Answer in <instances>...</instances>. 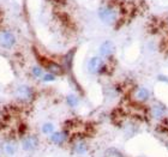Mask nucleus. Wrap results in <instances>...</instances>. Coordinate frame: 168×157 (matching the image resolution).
Wrapping results in <instances>:
<instances>
[{"label":"nucleus","mask_w":168,"mask_h":157,"mask_svg":"<svg viewBox=\"0 0 168 157\" xmlns=\"http://www.w3.org/2000/svg\"><path fill=\"white\" fill-rule=\"evenodd\" d=\"M68 144H70L71 152L73 155H77V156H84V155H86L89 152V149H90V145H89L86 138L83 134L72 135Z\"/></svg>","instance_id":"f257e3e1"},{"label":"nucleus","mask_w":168,"mask_h":157,"mask_svg":"<svg viewBox=\"0 0 168 157\" xmlns=\"http://www.w3.org/2000/svg\"><path fill=\"white\" fill-rule=\"evenodd\" d=\"M98 18L107 25H113L118 22V12L110 6H102L98 8Z\"/></svg>","instance_id":"f03ea898"},{"label":"nucleus","mask_w":168,"mask_h":157,"mask_svg":"<svg viewBox=\"0 0 168 157\" xmlns=\"http://www.w3.org/2000/svg\"><path fill=\"white\" fill-rule=\"evenodd\" d=\"M88 71L90 74H104L107 73V64L101 56H92L88 61Z\"/></svg>","instance_id":"7ed1b4c3"},{"label":"nucleus","mask_w":168,"mask_h":157,"mask_svg":"<svg viewBox=\"0 0 168 157\" xmlns=\"http://www.w3.org/2000/svg\"><path fill=\"white\" fill-rule=\"evenodd\" d=\"M71 133L68 129H61V131H55L49 135V141L55 145V146H64L65 144H68L71 140Z\"/></svg>","instance_id":"20e7f679"},{"label":"nucleus","mask_w":168,"mask_h":157,"mask_svg":"<svg viewBox=\"0 0 168 157\" xmlns=\"http://www.w3.org/2000/svg\"><path fill=\"white\" fill-rule=\"evenodd\" d=\"M40 64L42 67H44V70L52 74H54L55 77L56 76H61L65 73V68L59 62H55L53 60H49V59H46V58H40Z\"/></svg>","instance_id":"39448f33"},{"label":"nucleus","mask_w":168,"mask_h":157,"mask_svg":"<svg viewBox=\"0 0 168 157\" xmlns=\"http://www.w3.org/2000/svg\"><path fill=\"white\" fill-rule=\"evenodd\" d=\"M14 96L18 101L22 102H31L35 96V91L29 85H19L14 90Z\"/></svg>","instance_id":"423d86ee"},{"label":"nucleus","mask_w":168,"mask_h":157,"mask_svg":"<svg viewBox=\"0 0 168 157\" xmlns=\"http://www.w3.org/2000/svg\"><path fill=\"white\" fill-rule=\"evenodd\" d=\"M20 146L25 152H32L40 146V139L35 134L25 135L20 141Z\"/></svg>","instance_id":"0eeeda50"},{"label":"nucleus","mask_w":168,"mask_h":157,"mask_svg":"<svg viewBox=\"0 0 168 157\" xmlns=\"http://www.w3.org/2000/svg\"><path fill=\"white\" fill-rule=\"evenodd\" d=\"M166 113H167V107H166L163 103H161V102L154 103V104L150 107V109H149L150 117H151L152 120H156V121L164 120Z\"/></svg>","instance_id":"6e6552de"},{"label":"nucleus","mask_w":168,"mask_h":157,"mask_svg":"<svg viewBox=\"0 0 168 157\" xmlns=\"http://www.w3.org/2000/svg\"><path fill=\"white\" fill-rule=\"evenodd\" d=\"M16 36L8 30H0V47L4 49H12L16 46Z\"/></svg>","instance_id":"1a4fd4ad"},{"label":"nucleus","mask_w":168,"mask_h":157,"mask_svg":"<svg viewBox=\"0 0 168 157\" xmlns=\"http://www.w3.org/2000/svg\"><path fill=\"white\" fill-rule=\"evenodd\" d=\"M98 52H100L101 58L110 59L115 53V46L112 41H104V42L101 43V46L98 48Z\"/></svg>","instance_id":"9d476101"},{"label":"nucleus","mask_w":168,"mask_h":157,"mask_svg":"<svg viewBox=\"0 0 168 157\" xmlns=\"http://www.w3.org/2000/svg\"><path fill=\"white\" fill-rule=\"evenodd\" d=\"M133 97L134 99L138 102V103H143V102H146L150 99L151 97V92L148 87H144V86H138L134 89L133 91Z\"/></svg>","instance_id":"9b49d317"},{"label":"nucleus","mask_w":168,"mask_h":157,"mask_svg":"<svg viewBox=\"0 0 168 157\" xmlns=\"http://www.w3.org/2000/svg\"><path fill=\"white\" fill-rule=\"evenodd\" d=\"M0 149H1V152L5 156H13L17 152V150H18V145H17V143L14 140L7 139V140L1 143Z\"/></svg>","instance_id":"f8f14e48"},{"label":"nucleus","mask_w":168,"mask_h":157,"mask_svg":"<svg viewBox=\"0 0 168 157\" xmlns=\"http://www.w3.org/2000/svg\"><path fill=\"white\" fill-rule=\"evenodd\" d=\"M41 132L43 134H46V135H50L52 133L55 132V127H54V125L52 122H44L42 125V127H41Z\"/></svg>","instance_id":"ddd939ff"},{"label":"nucleus","mask_w":168,"mask_h":157,"mask_svg":"<svg viewBox=\"0 0 168 157\" xmlns=\"http://www.w3.org/2000/svg\"><path fill=\"white\" fill-rule=\"evenodd\" d=\"M66 103H67L71 108H74V107H77V105L79 104V99H78V97H77L76 95L70 93V95L66 96Z\"/></svg>","instance_id":"4468645a"},{"label":"nucleus","mask_w":168,"mask_h":157,"mask_svg":"<svg viewBox=\"0 0 168 157\" xmlns=\"http://www.w3.org/2000/svg\"><path fill=\"white\" fill-rule=\"evenodd\" d=\"M31 72H32V74H34L35 78H42L43 74L46 73L42 66H34V67L31 68Z\"/></svg>","instance_id":"2eb2a0df"},{"label":"nucleus","mask_w":168,"mask_h":157,"mask_svg":"<svg viewBox=\"0 0 168 157\" xmlns=\"http://www.w3.org/2000/svg\"><path fill=\"white\" fill-rule=\"evenodd\" d=\"M55 78H56V77H55L54 74H52V73H49V72H46L41 79H42L44 83H48V81H54Z\"/></svg>","instance_id":"dca6fc26"},{"label":"nucleus","mask_w":168,"mask_h":157,"mask_svg":"<svg viewBox=\"0 0 168 157\" xmlns=\"http://www.w3.org/2000/svg\"><path fill=\"white\" fill-rule=\"evenodd\" d=\"M157 79H158V80H161V81H163V83H168V77H164V76H158V77H157Z\"/></svg>","instance_id":"f3484780"}]
</instances>
